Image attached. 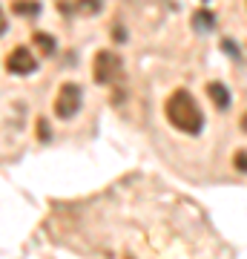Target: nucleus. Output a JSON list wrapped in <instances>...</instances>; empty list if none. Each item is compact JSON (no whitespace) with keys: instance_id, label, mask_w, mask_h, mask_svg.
I'll return each mask as SVG.
<instances>
[{"instance_id":"obj_8","label":"nucleus","mask_w":247,"mask_h":259,"mask_svg":"<svg viewBox=\"0 0 247 259\" xmlns=\"http://www.w3.org/2000/svg\"><path fill=\"white\" fill-rule=\"evenodd\" d=\"M32 40H35V47H37L40 55H52V52H55V37L49 35V32H35Z\"/></svg>"},{"instance_id":"obj_11","label":"nucleus","mask_w":247,"mask_h":259,"mask_svg":"<svg viewBox=\"0 0 247 259\" xmlns=\"http://www.w3.org/2000/svg\"><path fill=\"white\" fill-rule=\"evenodd\" d=\"M233 164H236L238 170H247V150H238V153H236V161H233Z\"/></svg>"},{"instance_id":"obj_10","label":"nucleus","mask_w":247,"mask_h":259,"mask_svg":"<svg viewBox=\"0 0 247 259\" xmlns=\"http://www.w3.org/2000/svg\"><path fill=\"white\" fill-rule=\"evenodd\" d=\"M49 136H52V133H49V124H46V118H40V121H37V139L49 141Z\"/></svg>"},{"instance_id":"obj_12","label":"nucleus","mask_w":247,"mask_h":259,"mask_svg":"<svg viewBox=\"0 0 247 259\" xmlns=\"http://www.w3.org/2000/svg\"><path fill=\"white\" fill-rule=\"evenodd\" d=\"M221 49H224V52H227V55L238 58V49H236V44H230V40H221Z\"/></svg>"},{"instance_id":"obj_5","label":"nucleus","mask_w":247,"mask_h":259,"mask_svg":"<svg viewBox=\"0 0 247 259\" xmlns=\"http://www.w3.org/2000/svg\"><path fill=\"white\" fill-rule=\"evenodd\" d=\"M207 95H210V101H213L216 110L224 112L230 107V93H227V87H224V83H219V81L207 83Z\"/></svg>"},{"instance_id":"obj_2","label":"nucleus","mask_w":247,"mask_h":259,"mask_svg":"<svg viewBox=\"0 0 247 259\" xmlns=\"http://www.w3.org/2000/svg\"><path fill=\"white\" fill-rule=\"evenodd\" d=\"M121 58L115 55V52H110V49H101L98 55H95V64H92V78L98 83H104V87H110L115 78L121 75Z\"/></svg>"},{"instance_id":"obj_3","label":"nucleus","mask_w":247,"mask_h":259,"mask_svg":"<svg viewBox=\"0 0 247 259\" xmlns=\"http://www.w3.org/2000/svg\"><path fill=\"white\" fill-rule=\"evenodd\" d=\"M78 110H81V87L78 83H64L55 95V115L66 121Z\"/></svg>"},{"instance_id":"obj_13","label":"nucleus","mask_w":247,"mask_h":259,"mask_svg":"<svg viewBox=\"0 0 247 259\" xmlns=\"http://www.w3.org/2000/svg\"><path fill=\"white\" fill-rule=\"evenodd\" d=\"M6 32V15H3V9H0V35Z\"/></svg>"},{"instance_id":"obj_14","label":"nucleus","mask_w":247,"mask_h":259,"mask_svg":"<svg viewBox=\"0 0 247 259\" xmlns=\"http://www.w3.org/2000/svg\"><path fill=\"white\" fill-rule=\"evenodd\" d=\"M241 130H244V133H247V112H244V115H241Z\"/></svg>"},{"instance_id":"obj_7","label":"nucleus","mask_w":247,"mask_h":259,"mask_svg":"<svg viewBox=\"0 0 247 259\" xmlns=\"http://www.w3.org/2000/svg\"><path fill=\"white\" fill-rule=\"evenodd\" d=\"M192 26H195V32H210V29L216 26V18H213V12L199 9L195 15H192Z\"/></svg>"},{"instance_id":"obj_1","label":"nucleus","mask_w":247,"mask_h":259,"mask_svg":"<svg viewBox=\"0 0 247 259\" xmlns=\"http://www.w3.org/2000/svg\"><path fill=\"white\" fill-rule=\"evenodd\" d=\"M167 118L175 130H181L187 136H199L204 130V115L199 110V104L187 90H175L170 98H167Z\"/></svg>"},{"instance_id":"obj_9","label":"nucleus","mask_w":247,"mask_h":259,"mask_svg":"<svg viewBox=\"0 0 247 259\" xmlns=\"http://www.w3.org/2000/svg\"><path fill=\"white\" fill-rule=\"evenodd\" d=\"M61 9H72V12H78V15H95V12L101 9V0H75L72 6H61Z\"/></svg>"},{"instance_id":"obj_4","label":"nucleus","mask_w":247,"mask_h":259,"mask_svg":"<svg viewBox=\"0 0 247 259\" xmlns=\"http://www.w3.org/2000/svg\"><path fill=\"white\" fill-rule=\"evenodd\" d=\"M6 69L12 75H32L37 69V61L26 47H15L9 52V58H6Z\"/></svg>"},{"instance_id":"obj_6","label":"nucleus","mask_w":247,"mask_h":259,"mask_svg":"<svg viewBox=\"0 0 247 259\" xmlns=\"http://www.w3.org/2000/svg\"><path fill=\"white\" fill-rule=\"evenodd\" d=\"M12 12L20 15V18H35V15H40V3L37 0H15Z\"/></svg>"}]
</instances>
